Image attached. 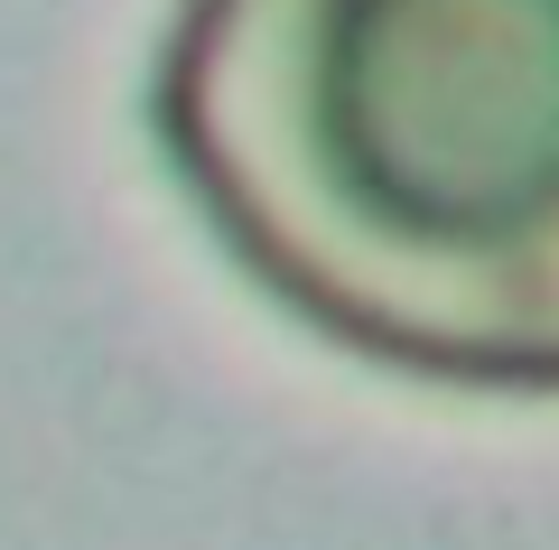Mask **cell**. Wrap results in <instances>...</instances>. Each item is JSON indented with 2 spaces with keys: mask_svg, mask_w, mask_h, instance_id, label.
I'll list each match as a JSON object with an SVG mask.
<instances>
[{
  "mask_svg": "<svg viewBox=\"0 0 559 550\" xmlns=\"http://www.w3.org/2000/svg\"><path fill=\"white\" fill-rule=\"evenodd\" d=\"M140 113L187 224L299 336L559 401V0H178Z\"/></svg>",
  "mask_w": 559,
  "mask_h": 550,
  "instance_id": "cell-1",
  "label": "cell"
}]
</instances>
